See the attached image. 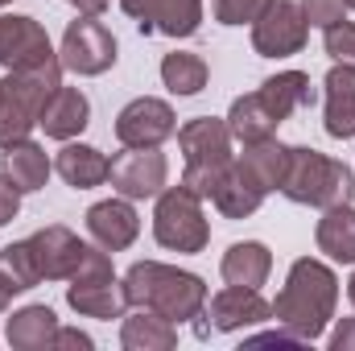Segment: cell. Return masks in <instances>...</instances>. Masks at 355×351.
Listing matches in <instances>:
<instances>
[{
  "mask_svg": "<svg viewBox=\"0 0 355 351\" xmlns=\"http://www.w3.org/2000/svg\"><path fill=\"white\" fill-rule=\"evenodd\" d=\"M277 112L265 103V95L261 91H252V95H240L236 103H232V112H227V128H232V137L240 141V145H252V141H268L272 132H277Z\"/></svg>",
  "mask_w": 355,
  "mask_h": 351,
  "instance_id": "obj_21",
  "label": "cell"
},
{
  "mask_svg": "<svg viewBox=\"0 0 355 351\" xmlns=\"http://www.w3.org/2000/svg\"><path fill=\"white\" fill-rule=\"evenodd\" d=\"M322 42H327V54H331L335 62L355 67V25L352 21H339V25L322 29Z\"/></svg>",
  "mask_w": 355,
  "mask_h": 351,
  "instance_id": "obj_31",
  "label": "cell"
},
{
  "mask_svg": "<svg viewBox=\"0 0 355 351\" xmlns=\"http://www.w3.org/2000/svg\"><path fill=\"white\" fill-rule=\"evenodd\" d=\"M343 8H347V0H302L306 21H310V25H318V29L339 25V21H343Z\"/></svg>",
  "mask_w": 355,
  "mask_h": 351,
  "instance_id": "obj_33",
  "label": "cell"
},
{
  "mask_svg": "<svg viewBox=\"0 0 355 351\" xmlns=\"http://www.w3.org/2000/svg\"><path fill=\"white\" fill-rule=\"evenodd\" d=\"M0 268L12 277V285H17V289H33V285L42 281V273H37V261H33V248H29V240L0 248Z\"/></svg>",
  "mask_w": 355,
  "mask_h": 351,
  "instance_id": "obj_30",
  "label": "cell"
},
{
  "mask_svg": "<svg viewBox=\"0 0 355 351\" xmlns=\"http://www.w3.org/2000/svg\"><path fill=\"white\" fill-rule=\"evenodd\" d=\"M153 236L162 248L174 252H202L207 248V215H202V198L190 186H170L157 198V215H153Z\"/></svg>",
  "mask_w": 355,
  "mask_h": 351,
  "instance_id": "obj_7",
  "label": "cell"
},
{
  "mask_svg": "<svg viewBox=\"0 0 355 351\" xmlns=\"http://www.w3.org/2000/svg\"><path fill=\"white\" fill-rule=\"evenodd\" d=\"M120 8L141 25V33L190 37L202 21V0H120Z\"/></svg>",
  "mask_w": 355,
  "mask_h": 351,
  "instance_id": "obj_12",
  "label": "cell"
},
{
  "mask_svg": "<svg viewBox=\"0 0 355 351\" xmlns=\"http://www.w3.org/2000/svg\"><path fill=\"white\" fill-rule=\"evenodd\" d=\"M62 87V62H42L29 71H8L0 83V145L25 141L29 128L37 124L46 99Z\"/></svg>",
  "mask_w": 355,
  "mask_h": 351,
  "instance_id": "obj_4",
  "label": "cell"
},
{
  "mask_svg": "<svg viewBox=\"0 0 355 351\" xmlns=\"http://www.w3.org/2000/svg\"><path fill=\"white\" fill-rule=\"evenodd\" d=\"M54 170L62 174L67 186L75 190H91L99 182H107V157L91 145H67L58 157H54Z\"/></svg>",
  "mask_w": 355,
  "mask_h": 351,
  "instance_id": "obj_26",
  "label": "cell"
},
{
  "mask_svg": "<svg viewBox=\"0 0 355 351\" xmlns=\"http://www.w3.org/2000/svg\"><path fill=\"white\" fill-rule=\"evenodd\" d=\"M347 8H355V0H347Z\"/></svg>",
  "mask_w": 355,
  "mask_h": 351,
  "instance_id": "obj_40",
  "label": "cell"
},
{
  "mask_svg": "<svg viewBox=\"0 0 355 351\" xmlns=\"http://www.w3.org/2000/svg\"><path fill=\"white\" fill-rule=\"evenodd\" d=\"M42 62H54L46 29L33 17H0V67L29 71Z\"/></svg>",
  "mask_w": 355,
  "mask_h": 351,
  "instance_id": "obj_13",
  "label": "cell"
},
{
  "mask_svg": "<svg viewBox=\"0 0 355 351\" xmlns=\"http://www.w3.org/2000/svg\"><path fill=\"white\" fill-rule=\"evenodd\" d=\"M120 343H124L128 351H170L178 343V327L170 323V318H162L157 310L137 306V314L124 318Z\"/></svg>",
  "mask_w": 355,
  "mask_h": 351,
  "instance_id": "obj_22",
  "label": "cell"
},
{
  "mask_svg": "<svg viewBox=\"0 0 355 351\" xmlns=\"http://www.w3.org/2000/svg\"><path fill=\"white\" fill-rule=\"evenodd\" d=\"M12 293H21V289H17V285H12V277H8V273L0 268V310H4L8 302H12Z\"/></svg>",
  "mask_w": 355,
  "mask_h": 351,
  "instance_id": "obj_37",
  "label": "cell"
},
{
  "mask_svg": "<svg viewBox=\"0 0 355 351\" xmlns=\"http://www.w3.org/2000/svg\"><path fill=\"white\" fill-rule=\"evenodd\" d=\"M178 145L186 153V178H182V186H190L198 198H211L215 186L227 174V166L236 162L232 157V128H227V120L198 116V120H190V124L178 128Z\"/></svg>",
  "mask_w": 355,
  "mask_h": 351,
  "instance_id": "obj_5",
  "label": "cell"
},
{
  "mask_svg": "<svg viewBox=\"0 0 355 351\" xmlns=\"http://www.w3.org/2000/svg\"><path fill=\"white\" fill-rule=\"evenodd\" d=\"M17 207H21V190H17L8 178H0V228L17 215Z\"/></svg>",
  "mask_w": 355,
  "mask_h": 351,
  "instance_id": "obj_34",
  "label": "cell"
},
{
  "mask_svg": "<svg viewBox=\"0 0 355 351\" xmlns=\"http://www.w3.org/2000/svg\"><path fill=\"white\" fill-rule=\"evenodd\" d=\"M215 4V21L223 25H244V21H257L268 8V0H211Z\"/></svg>",
  "mask_w": 355,
  "mask_h": 351,
  "instance_id": "obj_32",
  "label": "cell"
},
{
  "mask_svg": "<svg viewBox=\"0 0 355 351\" xmlns=\"http://www.w3.org/2000/svg\"><path fill=\"white\" fill-rule=\"evenodd\" d=\"M166 174H170V166H166V157L157 153V145H149V149H128V145H124V153H116V157L107 162V182H112L124 198L162 194Z\"/></svg>",
  "mask_w": 355,
  "mask_h": 351,
  "instance_id": "obj_10",
  "label": "cell"
},
{
  "mask_svg": "<svg viewBox=\"0 0 355 351\" xmlns=\"http://www.w3.org/2000/svg\"><path fill=\"white\" fill-rule=\"evenodd\" d=\"M261 95H265L268 108L277 112V120H289L297 108H310L318 99V91L310 87V75H302V71H281V75L265 79Z\"/></svg>",
  "mask_w": 355,
  "mask_h": 351,
  "instance_id": "obj_25",
  "label": "cell"
},
{
  "mask_svg": "<svg viewBox=\"0 0 355 351\" xmlns=\"http://www.w3.org/2000/svg\"><path fill=\"white\" fill-rule=\"evenodd\" d=\"M54 339H58V314L50 306H25L8 318V343L12 348L37 351L54 348Z\"/></svg>",
  "mask_w": 355,
  "mask_h": 351,
  "instance_id": "obj_24",
  "label": "cell"
},
{
  "mask_svg": "<svg viewBox=\"0 0 355 351\" xmlns=\"http://www.w3.org/2000/svg\"><path fill=\"white\" fill-rule=\"evenodd\" d=\"M58 62H62L67 71H75V75H103V71L116 62V37H112L95 17L83 12L79 21L67 25Z\"/></svg>",
  "mask_w": 355,
  "mask_h": 351,
  "instance_id": "obj_9",
  "label": "cell"
},
{
  "mask_svg": "<svg viewBox=\"0 0 355 351\" xmlns=\"http://www.w3.org/2000/svg\"><path fill=\"white\" fill-rule=\"evenodd\" d=\"M322 87H327V132L335 141L355 137V67L335 62Z\"/></svg>",
  "mask_w": 355,
  "mask_h": 351,
  "instance_id": "obj_18",
  "label": "cell"
},
{
  "mask_svg": "<svg viewBox=\"0 0 355 351\" xmlns=\"http://www.w3.org/2000/svg\"><path fill=\"white\" fill-rule=\"evenodd\" d=\"M120 285H124L128 306L157 310V314L170 318V323L198 318L202 306H207V285H202V277L182 273V268H170V264H157V261H137L124 273Z\"/></svg>",
  "mask_w": 355,
  "mask_h": 351,
  "instance_id": "obj_2",
  "label": "cell"
},
{
  "mask_svg": "<svg viewBox=\"0 0 355 351\" xmlns=\"http://www.w3.org/2000/svg\"><path fill=\"white\" fill-rule=\"evenodd\" d=\"M87 232L95 236L99 248L120 252V248H128L137 240L141 219H137V211H132L128 198H107V203H95L87 211Z\"/></svg>",
  "mask_w": 355,
  "mask_h": 351,
  "instance_id": "obj_16",
  "label": "cell"
},
{
  "mask_svg": "<svg viewBox=\"0 0 355 351\" xmlns=\"http://www.w3.org/2000/svg\"><path fill=\"white\" fill-rule=\"evenodd\" d=\"M67 302L87 314V318H124V285L116 281L112 273V257L107 248H87L83 252V264L75 268L71 277V289H67Z\"/></svg>",
  "mask_w": 355,
  "mask_h": 351,
  "instance_id": "obj_6",
  "label": "cell"
},
{
  "mask_svg": "<svg viewBox=\"0 0 355 351\" xmlns=\"http://www.w3.org/2000/svg\"><path fill=\"white\" fill-rule=\"evenodd\" d=\"M71 4H79V12H87V17H99L107 8V0H71Z\"/></svg>",
  "mask_w": 355,
  "mask_h": 351,
  "instance_id": "obj_38",
  "label": "cell"
},
{
  "mask_svg": "<svg viewBox=\"0 0 355 351\" xmlns=\"http://www.w3.org/2000/svg\"><path fill=\"white\" fill-rule=\"evenodd\" d=\"M29 248H33L37 273L50 277V281L54 277H75V268L83 264V252H87V244L71 228H62V223H50L37 236H29Z\"/></svg>",
  "mask_w": 355,
  "mask_h": 351,
  "instance_id": "obj_14",
  "label": "cell"
},
{
  "mask_svg": "<svg viewBox=\"0 0 355 351\" xmlns=\"http://www.w3.org/2000/svg\"><path fill=\"white\" fill-rule=\"evenodd\" d=\"M162 79H166V87L174 91V95H198V91L207 87V62L198 54L174 50L162 62Z\"/></svg>",
  "mask_w": 355,
  "mask_h": 351,
  "instance_id": "obj_29",
  "label": "cell"
},
{
  "mask_svg": "<svg viewBox=\"0 0 355 351\" xmlns=\"http://www.w3.org/2000/svg\"><path fill=\"white\" fill-rule=\"evenodd\" d=\"M4 178L21 190V194H29V190H42L46 186V178H50V157H46V149L42 145H33L29 137L25 141H12V145H4Z\"/></svg>",
  "mask_w": 355,
  "mask_h": 351,
  "instance_id": "obj_20",
  "label": "cell"
},
{
  "mask_svg": "<svg viewBox=\"0 0 355 351\" xmlns=\"http://www.w3.org/2000/svg\"><path fill=\"white\" fill-rule=\"evenodd\" d=\"M331 348L335 351H355V318H343L331 335Z\"/></svg>",
  "mask_w": 355,
  "mask_h": 351,
  "instance_id": "obj_35",
  "label": "cell"
},
{
  "mask_svg": "<svg viewBox=\"0 0 355 351\" xmlns=\"http://www.w3.org/2000/svg\"><path fill=\"white\" fill-rule=\"evenodd\" d=\"M207 318H211L215 331H244L252 323L272 318V306H268L257 289H248V285H227V289H219L211 298Z\"/></svg>",
  "mask_w": 355,
  "mask_h": 351,
  "instance_id": "obj_15",
  "label": "cell"
},
{
  "mask_svg": "<svg viewBox=\"0 0 355 351\" xmlns=\"http://www.w3.org/2000/svg\"><path fill=\"white\" fill-rule=\"evenodd\" d=\"M265 194H268V190L248 174V166H244V162H232V166H227V174H223V182L215 186L211 203H215L227 219H244V215H252V211L265 203Z\"/></svg>",
  "mask_w": 355,
  "mask_h": 351,
  "instance_id": "obj_19",
  "label": "cell"
},
{
  "mask_svg": "<svg viewBox=\"0 0 355 351\" xmlns=\"http://www.w3.org/2000/svg\"><path fill=\"white\" fill-rule=\"evenodd\" d=\"M318 248L339 264H355V207L339 203L327 207V215L318 219Z\"/></svg>",
  "mask_w": 355,
  "mask_h": 351,
  "instance_id": "obj_23",
  "label": "cell"
},
{
  "mask_svg": "<svg viewBox=\"0 0 355 351\" xmlns=\"http://www.w3.org/2000/svg\"><path fill=\"white\" fill-rule=\"evenodd\" d=\"M335 302H339L335 273L322 261H314V257H302V261H293L285 289L272 302V318L289 335H297L302 343H314L327 331V323L335 314Z\"/></svg>",
  "mask_w": 355,
  "mask_h": 351,
  "instance_id": "obj_1",
  "label": "cell"
},
{
  "mask_svg": "<svg viewBox=\"0 0 355 351\" xmlns=\"http://www.w3.org/2000/svg\"><path fill=\"white\" fill-rule=\"evenodd\" d=\"M174 132H178V116L166 99L141 95V99H132V103L116 116V137H120V145H128V149L162 145V141L174 137Z\"/></svg>",
  "mask_w": 355,
  "mask_h": 351,
  "instance_id": "obj_11",
  "label": "cell"
},
{
  "mask_svg": "<svg viewBox=\"0 0 355 351\" xmlns=\"http://www.w3.org/2000/svg\"><path fill=\"white\" fill-rule=\"evenodd\" d=\"M0 4H8V0H0Z\"/></svg>",
  "mask_w": 355,
  "mask_h": 351,
  "instance_id": "obj_41",
  "label": "cell"
},
{
  "mask_svg": "<svg viewBox=\"0 0 355 351\" xmlns=\"http://www.w3.org/2000/svg\"><path fill=\"white\" fill-rule=\"evenodd\" d=\"M268 268H272V257H268L265 244L244 240V244H232V248H227V257H223V281H227V285H248V289H257V285H265Z\"/></svg>",
  "mask_w": 355,
  "mask_h": 351,
  "instance_id": "obj_27",
  "label": "cell"
},
{
  "mask_svg": "<svg viewBox=\"0 0 355 351\" xmlns=\"http://www.w3.org/2000/svg\"><path fill=\"white\" fill-rule=\"evenodd\" d=\"M310 21L297 0H268V8L252 21V46L265 58H289L306 46Z\"/></svg>",
  "mask_w": 355,
  "mask_h": 351,
  "instance_id": "obj_8",
  "label": "cell"
},
{
  "mask_svg": "<svg viewBox=\"0 0 355 351\" xmlns=\"http://www.w3.org/2000/svg\"><path fill=\"white\" fill-rule=\"evenodd\" d=\"M54 348H91V339L83 331H62L58 327V339H54Z\"/></svg>",
  "mask_w": 355,
  "mask_h": 351,
  "instance_id": "obj_36",
  "label": "cell"
},
{
  "mask_svg": "<svg viewBox=\"0 0 355 351\" xmlns=\"http://www.w3.org/2000/svg\"><path fill=\"white\" fill-rule=\"evenodd\" d=\"M87 116H91V103H87L83 91L79 87H58L50 99H46L37 124L46 128V137H54V141H71V137H79V132L87 128Z\"/></svg>",
  "mask_w": 355,
  "mask_h": 351,
  "instance_id": "obj_17",
  "label": "cell"
},
{
  "mask_svg": "<svg viewBox=\"0 0 355 351\" xmlns=\"http://www.w3.org/2000/svg\"><path fill=\"white\" fill-rule=\"evenodd\" d=\"M240 162L248 166V174L257 178L265 190H281V178H285V166H289V149L268 137V141L244 145V157Z\"/></svg>",
  "mask_w": 355,
  "mask_h": 351,
  "instance_id": "obj_28",
  "label": "cell"
},
{
  "mask_svg": "<svg viewBox=\"0 0 355 351\" xmlns=\"http://www.w3.org/2000/svg\"><path fill=\"white\" fill-rule=\"evenodd\" d=\"M281 194L302 207H339L352 203L355 178L343 162L318 153V149H289V166L281 178Z\"/></svg>",
  "mask_w": 355,
  "mask_h": 351,
  "instance_id": "obj_3",
  "label": "cell"
},
{
  "mask_svg": "<svg viewBox=\"0 0 355 351\" xmlns=\"http://www.w3.org/2000/svg\"><path fill=\"white\" fill-rule=\"evenodd\" d=\"M347 298H352V306H355V277L347 281Z\"/></svg>",
  "mask_w": 355,
  "mask_h": 351,
  "instance_id": "obj_39",
  "label": "cell"
}]
</instances>
